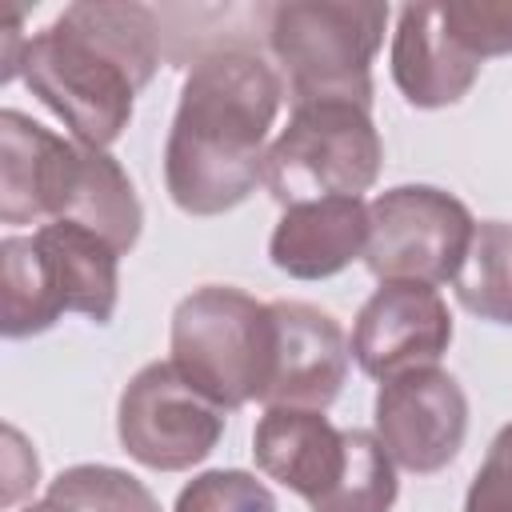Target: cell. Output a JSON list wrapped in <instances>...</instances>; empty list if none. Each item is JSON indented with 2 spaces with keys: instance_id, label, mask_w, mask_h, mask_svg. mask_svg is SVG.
I'll return each instance as SVG.
<instances>
[{
  "instance_id": "cell-1",
  "label": "cell",
  "mask_w": 512,
  "mask_h": 512,
  "mask_svg": "<svg viewBox=\"0 0 512 512\" xmlns=\"http://www.w3.org/2000/svg\"><path fill=\"white\" fill-rule=\"evenodd\" d=\"M284 80L252 44H224L192 60L164 144V184L180 212L216 216L264 180V140Z\"/></svg>"
},
{
  "instance_id": "cell-2",
  "label": "cell",
  "mask_w": 512,
  "mask_h": 512,
  "mask_svg": "<svg viewBox=\"0 0 512 512\" xmlns=\"http://www.w3.org/2000/svg\"><path fill=\"white\" fill-rule=\"evenodd\" d=\"M164 56L160 12L132 0H84L28 40L24 84L76 144L108 148Z\"/></svg>"
},
{
  "instance_id": "cell-3",
  "label": "cell",
  "mask_w": 512,
  "mask_h": 512,
  "mask_svg": "<svg viewBox=\"0 0 512 512\" xmlns=\"http://www.w3.org/2000/svg\"><path fill=\"white\" fill-rule=\"evenodd\" d=\"M388 4L284 0L268 4L264 44L280 64L292 108L348 100L372 108V60L384 44Z\"/></svg>"
},
{
  "instance_id": "cell-4",
  "label": "cell",
  "mask_w": 512,
  "mask_h": 512,
  "mask_svg": "<svg viewBox=\"0 0 512 512\" xmlns=\"http://www.w3.org/2000/svg\"><path fill=\"white\" fill-rule=\"evenodd\" d=\"M276 320L272 304L228 288L204 284L172 312V364L224 412L264 400L272 376Z\"/></svg>"
},
{
  "instance_id": "cell-5",
  "label": "cell",
  "mask_w": 512,
  "mask_h": 512,
  "mask_svg": "<svg viewBox=\"0 0 512 512\" xmlns=\"http://www.w3.org/2000/svg\"><path fill=\"white\" fill-rule=\"evenodd\" d=\"M384 144L372 108L328 100L292 108L288 128L264 156V184L288 208L328 196H360L376 184Z\"/></svg>"
},
{
  "instance_id": "cell-6",
  "label": "cell",
  "mask_w": 512,
  "mask_h": 512,
  "mask_svg": "<svg viewBox=\"0 0 512 512\" xmlns=\"http://www.w3.org/2000/svg\"><path fill=\"white\" fill-rule=\"evenodd\" d=\"M476 220L444 188L400 184L368 204V248L364 264L380 284H424L440 288L456 280Z\"/></svg>"
},
{
  "instance_id": "cell-7",
  "label": "cell",
  "mask_w": 512,
  "mask_h": 512,
  "mask_svg": "<svg viewBox=\"0 0 512 512\" xmlns=\"http://www.w3.org/2000/svg\"><path fill=\"white\" fill-rule=\"evenodd\" d=\"M116 436L136 464L152 472H184L220 444L224 408L196 392L172 360H156L120 392Z\"/></svg>"
},
{
  "instance_id": "cell-8",
  "label": "cell",
  "mask_w": 512,
  "mask_h": 512,
  "mask_svg": "<svg viewBox=\"0 0 512 512\" xmlns=\"http://www.w3.org/2000/svg\"><path fill=\"white\" fill-rule=\"evenodd\" d=\"M372 420L392 464L416 476H432L448 468L464 444L468 396L456 376L440 368H416L380 384Z\"/></svg>"
},
{
  "instance_id": "cell-9",
  "label": "cell",
  "mask_w": 512,
  "mask_h": 512,
  "mask_svg": "<svg viewBox=\"0 0 512 512\" xmlns=\"http://www.w3.org/2000/svg\"><path fill=\"white\" fill-rule=\"evenodd\" d=\"M452 344V316L436 288L380 284L352 328V356L372 380H392L416 368H436Z\"/></svg>"
},
{
  "instance_id": "cell-10",
  "label": "cell",
  "mask_w": 512,
  "mask_h": 512,
  "mask_svg": "<svg viewBox=\"0 0 512 512\" xmlns=\"http://www.w3.org/2000/svg\"><path fill=\"white\" fill-rule=\"evenodd\" d=\"M276 344H272V376L264 388V408H308L324 412L348 376L352 344L344 328L304 300H272Z\"/></svg>"
},
{
  "instance_id": "cell-11",
  "label": "cell",
  "mask_w": 512,
  "mask_h": 512,
  "mask_svg": "<svg viewBox=\"0 0 512 512\" xmlns=\"http://www.w3.org/2000/svg\"><path fill=\"white\" fill-rule=\"evenodd\" d=\"M80 144L48 132L32 116L0 112V220L4 224H56L72 196Z\"/></svg>"
},
{
  "instance_id": "cell-12",
  "label": "cell",
  "mask_w": 512,
  "mask_h": 512,
  "mask_svg": "<svg viewBox=\"0 0 512 512\" xmlns=\"http://www.w3.org/2000/svg\"><path fill=\"white\" fill-rule=\"evenodd\" d=\"M256 468L304 496L308 508L324 500L348 464V428H336L324 412L308 408H264L252 432Z\"/></svg>"
},
{
  "instance_id": "cell-13",
  "label": "cell",
  "mask_w": 512,
  "mask_h": 512,
  "mask_svg": "<svg viewBox=\"0 0 512 512\" xmlns=\"http://www.w3.org/2000/svg\"><path fill=\"white\" fill-rule=\"evenodd\" d=\"M368 248V204L360 196H328L288 204L272 228L268 256L292 280H328Z\"/></svg>"
},
{
  "instance_id": "cell-14",
  "label": "cell",
  "mask_w": 512,
  "mask_h": 512,
  "mask_svg": "<svg viewBox=\"0 0 512 512\" xmlns=\"http://www.w3.org/2000/svg\"><path fill=\"white\" fill-rule=\"evenodd\" d=\"M480 60L444 28L440 4H404L392 36V80L412 108H448L476 84Z\"/></svg>"
},
{
  "instance_id": "cell-15",
  "label": "cell",
  "mask_w": 512,
  "mask_h": 512,
  "mask_svg": "<svg viewBox=\"0 0 512 512\" xmlns=\"http://www.w3.org/2000/svg\"><path fill=\"white\" fill-rule=\"evenodd\" d=\"M32 236L56 276L64 308L88 316L92 324H108L120 300V252L68 220L40 224Z\"/></svg>"
},
{
  "instance_id": "cell-16",
  "label": "cell",
  "mask_w": 512,
  "mask_h": 512,
  "mask_svg": "<svg viewBox=\"0 0 512 512\" xmlns=\"http://www.w3.org/2000/svg\"><path fill=\"white\" fill-rule=\"evenodd\" d=\"M60 220L96 232L100 240H108L124 256L140 240L144 212H140V200H136V188H132L128 172L104 148L80 144L76 184H72V196H68Z\"/></svg>"
},
{
  "instance_id": "cell-17",
  "label": "cell",
  "mask_w": 512,
  "mask_h": 512,
  "mask_svg": "<svg viewBox=\"0 0 512 512\" xmlns=\"http://www.w3.org/2000/svg\"><path fill=\"white\" fill-rule=\"evenodd\" d=\"M0 288H4L0 332L8 340L48 332L68 312L36 236H4V244H0Z\"/></svg>"
},
{
  "instance_id": "cell-18",
  "label": "cell",
  "mask_w": 512,
  "mask_h": 512,
  "mask_svg": "<svg viewBox=\"0 0 512 512\" xmlns=\"http://www.w3.org/2000/svg\"><path fill=\"white\" fill-rule=\"evenodd\" d=\"M456 300L492 324H512V224L480 220L456 272Z\"/></svg>"
},
{
  "instance_id": "cell-19",
  "label": "cell",
  "mask_w": 512,
  "mask_h": 512,
  "mask_svg": "<svg viewBox=\"0 0 512 512\" xmlns=\"http://www.w3.org/2000/svg\"><path fill=\"white\" fill-rule=\"evenodd\" d=\"M24 512H160L156 496L112 464H72L64 468L40 504Z\"/></svg>"
},
{
  "instance_id": "cell-20",
  "label": "cell",
  "mask_w": 512,
  "mask_h": 512,
  "mask_svg": "<svg viewBox=\"0 0 512 512\" xmlns=\"http://www.w3.org/2000/svg\"><path fill=\"white\" fill-rule=\"evenodd\" d=\"M396 464L376 432L348 428V464L340 484L312 504V512H392L396 504Z\"/></svg>"
},
{
  "instance_id": "cell-21",
  "label": "cell",
  "mask_w": 512,
  "mask_h": 512,
  "mask_svg": "<svg viewBox=\"0 0 512 512\" xmlns=\"http://www.w3.org/2000/svg\"><path fill=\"white\" fill-rule=\"evenodd\" d=\"M172 512H280L276 496L264 480H256L252 472L240 468H212L192 476Z\"/></svg>"
},
{
  "instance_id": "cell-22",
  "label": "cell",
  "mask_w": 512,
  "mask_h": 512,
  "mask_svg": "<svg viewBox=\"0 0 512 512\" xmlns=\"http://www.w3.org/2000/svg\"><path fill=\"white\" fill-rule=\"evenodd\" d=\"M444 28L476 60L512 56V0H448L440 4Z\"/></svg>"
},
{
  "instance_id": "cell-23",
  "label": "cell",
  "mask_w": 512,
  "mask_h": 512,
  "mask_svg": "<svg viewBox=\"0 0 512 512\" xmlns=\"http://www.w3.org/2000/svg\"><path fill=\"white\" fill-rule=\"evenodd\" d=\"M464 512H512V424L488 444V456L468 484Z\"/></svg>"
},
{
  "instance_id": "cell-24",
  "label": "cell",
  "mask_w": 512,
  "mask_h": 512,
  "mask_svg": "<svg viewBox=\"0 0 512 512\" xmlns=\"http://www.w3.org/2000/svg\"><path fill=\"white\" fill-rule=\"evenodd\" d=\"M0 472H4V492H0V504L4 508H12L24 492L36 488L40 464H36V452L24 444V436L16 428H4V460H0Z\"/></svg>"
}]
</instances>
